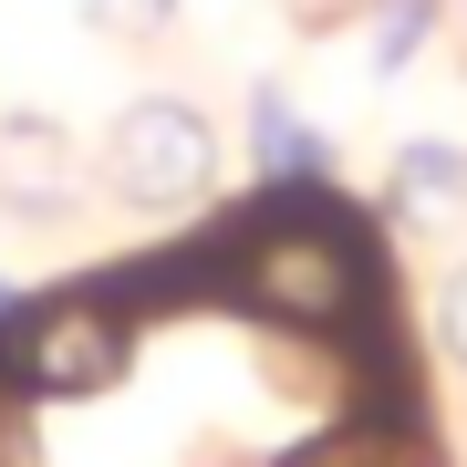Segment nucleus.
I'll return each instance as SVG.
<instances>
[{
	"instance_id": "8",
	"label": "nucleus",
	"mask_w": 467,
	"mask_h": 467,
	"mask_svg": "<svg viewBox=\"0 0 467 467\" xmlns=\"http://www.w3.org/2000/svg\"><path fill=\"white\" fill-rule=\"evenodd\" d=\"M436 21H447V0H374V11H364V63L374 73H405V63H416V52L436 42Z\"/></svg>"
},
{
	"instance_id": "1",
	"label": "nucleus",
	"mask_w": 467,
	"mask_h": 467,
	"mask_svg": "<svg viewBox=\"0 0 467 467\" xmlns=\"http://www.w3.org/2000/svg\"><path fill=\"white\" fill-rule=\"evenodd\" d=\"M167 281H218V301L260 312L270 333H312V343H333V333L384 312L374 229L333 198V187H260V198L239 218H218L187 260H167Z\"/></svg>"
},
{
	"instance_id": "3",
	"label": "nucleus",
	"mask_w": 467,
	"mask_h": 467,
	"mask_svg": "<svg viewBox=\"0 0 467 467\" xmlns=\"http://www.w3.org/2000/svg\"><path fill=\"white\" fill-rule=\"evenodd\" d=\"M104 187L125 208H187L218 187V125L187 94H135L104 125Z\"/></svg>"
},
{
	"instance_id": "9",
	"label": "nucleus",
	"mask_w": 467,
	"mask_h": 467,
	"mask_svg": "<svg viewBox=\"0 0 467 467\" xmlns=\"http://www.w3.org/2000/svg\"><path fill=\"white\" fill-rule=\"evenodd\" d=\"M84 21H94L104 42H156L177 21V0H84Z\"/></svg>"
},
{
	"instance_id": "2",
	"label": "nucleus",
	"mask_w": 467,
	"mask_h": 467,
	"mask_svg": "<svg viewBox=\"0 0 467 467\" xmlns=\"http://www.w3.org/2000/svg\"><path fill=\"white\" fill-rule=\"evenodd\" d=\"M11 384L42 405H94L135 374V312L115 291H52V301H21L11 333Z\"/></svg>"
},
{
	"instance_id": "4",
	"label": "nucleus",
	"mask_w": 467,
	"mask_h": 467,
	"mask_svg": "<svg viewBox=\"0 0 467 467\" xmlns=\"http://www.w3.org/2000/svg\"><path fill=\"white\" fill-rule=\"evenodd\" d=\"M0 208L11 218H63L73 208V135L52 115H0Z\"/></svg>"
},
{
	"instance_id": "10",
	"label": "nucleus",
	"mask_w": 467,
	"mask_h": 467,
	"mask_svg": "<svg viewBox=\"0 0 467 467\" xmlns=\"http://www.w3.org/2000/svg\"><path fill=\"white\" fill-rule=\"evenodd\" d=\"M436 343H447V364L467 374V260L447 270V291H436Z\"/></svg>"
},
{
	"instance_id": "7",
	"label": "nucleus",
	"mask_w": 467,
	"mask_h": 467,
	"mask_svg": "<svg viewBox=\"0 0 467 467\" xmlns=\"http://www.w3.org/2000/svg\"><path fill=\"white\" fill-rule=\"evenodd\" d=\"M270 467H436V457L405 416H343V426L301 436L291 457H270Z\"/></svg>"
},
{
	"instance_id": "6",
	"label": "nucleus",
	"mask_w": 467,
	"mask_h": 467,
	"mask_svg": "<svg viewBox=\"0 0 467 467\" xmlns=\"http://www.w3.org/2000/svg\"><path fill=\"white\" fill-rule=\"evenodd\" d=\"M333 167H343L333 135L301 115L281 84H260V94H250V177H260V187H333Z\"/></svg>"
},
{
	"instance_id": "11",
	"label": "nucleus",
	"mask_w": 467,
	"mask_h": 467,
	"mask_svg": "<svg viewBox=\"0 0 467 467\" xmlns=\"http://www.w3.org/2000/svg\"><path fill=\"white\" fill-rule=\"evenodd\" d=\"M11 322H21V281H0V333H11Z\"/></svg>"
},
{
	"instance_id": "5",
	"label": "nucleus",
	"mask_w": 467,
	"mask_h": 467,
	"mask_svg": "<svg viewBox=\"0 0 467 467\" xmlns=\"http://www.w3.org/2000/svg\"><path fill=\"white\" fill-rule=\"evenodd\" d=\"M384 218L395 229H457L467 218V146H447V135H416V146H395V167H384Z\"/></svg>"
}]
</instances>
